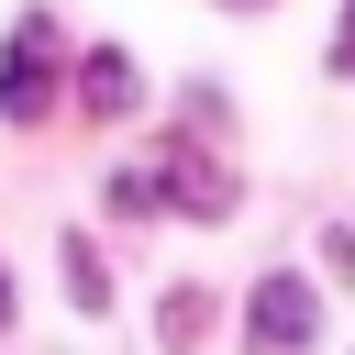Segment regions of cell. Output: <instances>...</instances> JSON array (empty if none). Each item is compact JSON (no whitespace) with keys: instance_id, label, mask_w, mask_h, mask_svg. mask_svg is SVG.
Listing matches in <instances>:
<instances>
[{"instance_id":"cell-1","label":"cell","mask_w":355,"mask_h":355,"mask_svg":"<svg viewBox=\"0 0 355 355\" xmlns=\"http://www.w3.org/2000/svg\"><path fill=\"white\" fill-rule=\"evenodd\" d=\"M44 100H55V22L22 11L11 55H0V122H44Z\"/></svg>"},{"instance_id":"cell-2","label":"cell","mask_w":355,"mask_h":355,"mask_svg":"<svg viewBox=\"0 0 355 355\" xmlns=\"http://www.w3.org/2000/svg\"><path fill=\"white\" fill-rule=\"evenodd\" d=\"M311 322H322L311 277L266 266V277H255V300H244V344H255V355H300V344H311Z\"/></svg>"},{"instance_id":"cell-3","label":"cell","mask_w":355,"mask_h":355,"mask_svg":"<svg viewBox=\"0 0 355 355\" xmlns=\"http://www.w3.org/2000/svg\"><path fill=\"white\" fill-rule=\"evenodd\" d=\"M78 100H89V111H100V122H122V111H133V100H144V89H133V55H122V44H100V55H89V67H78Z\"/></svg>"},{"instance_id":"cell-4","label":"cell","mask_w":355,"mask_h":355,"mask_svg":"<svg viewBox=\"0 0 355 355\" xmlns=\"http://www.w3.org/2000/svg\"><path fill=\"white\" fill-rule=\"evenodd\" d=\"M67 300H78V311H111V277H100V266H89V244H78V255H67Z\"/></svg>"},{"instance_id":"cell-5","label":"cell","mask_w":355,"mask_h":355,"mask_svg":"<svg viewBox=\"0 0 355 355\" xmlns=\"http://www.w3.org/2000/svg\"><path fill=\"white\" fill-rule=\"evenodd\" d=\"M155 333H166V344H200V300H189V288H166V311H155Z\"/></svg>"},{"instance_id":"cell-6","label":"cell","mask_w":355,"mask_h":355,"mask_svg":"<svg viewBox=\"0 0 355 355\" xmlns=\"http://www.w3.org/2000/svg\"><path fill=\"white\" fill-rule=\"evenodd\" d=\"M333 67L355 78V0H344V33H333Z\"/></svg>"},{"instance_id":"cell-7","label":"cell","mask_w":355,"mask_h":355,"mask_svg":"<svg viewBox=\"0 0 355 355\" xmlns=\"http://www.w3.org/2000/svg\"><path fill=\"white\" fill-rule=\"evenodd\" d=\"M0 322H11V277H0Z\"/></svg>"},{"instance_id":"cell-8","label":"cell","mask_w":355,"mask_h":355,"mask_svg":"<svg viewBox=\"0 0 355 355\" xmlns=\"http://www.w3.org/2000/svg\"><path fill=\"white\" fill-rule=\"evenodd\" d=\"M233 11H255V0H233Z\"/></svg>"}]
</instances>
